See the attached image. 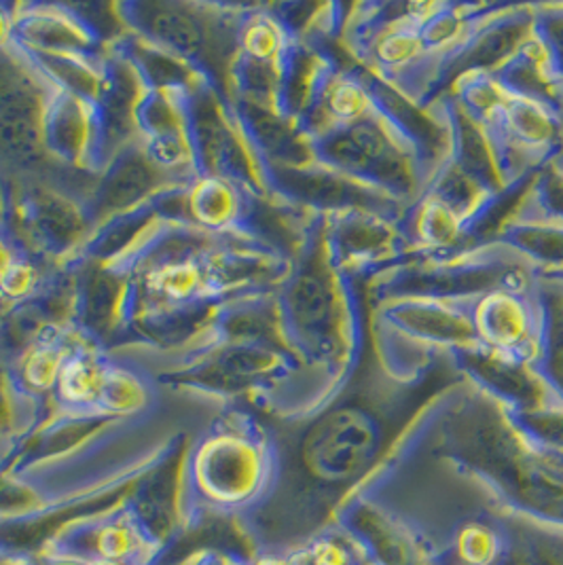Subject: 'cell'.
Here are the masks:
<instances>
[{"label":"cell","mask_w":563,"mask_h":565,"mask_svg":"<svg viewBox=\"0 0 563 565\" xmlns=\"http://www.w3.org/2000/svg\"><path fill=\"white\" fill-rule=\"evenodd\" d=\"M504 407V405H502ZM507 409V407H504ZM509 413L514 428L544 456L563 466V403L530 413Z\"/></svg>","instance_id":"9a60e30c"},{"label":"cell","mask_w":563,"mask_h":565,"mask_svg":"<svg viewBox=\"0 0 563 565\" xmlns=\"http://www.w3.org/2000/svg\"><path fill=\"white\" fill-rule=\"evenodd\" d=\"M468 380L445 352L419 375L385 373L369 331L359 366L322 407L301 419L290 451L293 523L301 534L334 525L343 507L371 488L422 424Z\"/></svg>","instance_id":"6da1fadb"},{"label":"cell","mask_w":563,"mask_h":565,"mask_svg":"<svg viewBox=\"0 0 563 565\" xmlns=\"http://www.w3.org/2000/svg\"><path fill=\"white\" fill-rule=\"evenodd\" d=\"M100 565H124V564H117V562H104V564Z\"/></svg>","instance_id":"7402d4cb"},{"label":"cell","mask_w":563,"mask_h":565,"mask_svg":"<svg viewBox=\"0 0 563 565\" xmlns=\"http://www.w3.org/2000/svg\"><path fill=\"white\" fill-rule=\"evenodd\" d=\"M9 36V20L7 15L0 11V47H2V41Z\"/></svg>","instance_id":"ffe728a7"},{"label":"cell","mask_w":563,"mask_h":565,"mask_svg":"<svg viewBox=\"0 0 563 565\" xmlns=\"http://www.w3.org/2000/svg\"><path fill=\"white\" fill-rule=\"evenodd\" d=\"M276 303L282 334L306 366L322 407L359 366L369 316L367 284L337 265L325 214L314 216Z\"/></svg>","instance_id":"3957f363"},{"label":"cell","mask_w":563,"mask_h":565,"mask_svg":"<svg viewBox=\"0 0 563 565\" xmlns=\"http://www.w3.org/2000/svg\"><path fill=\"white\" fill-rule=\"evenodd\" d=\"M553 163H555V168H557V172H560V174H562V179H563V154H562V157H560V159H555V161H553Z\"/></svg>","instance_id":"44dd1931"},{"label":"cell","mask_w":563,"mask_h":565,"mask_svg":"<svg viewBox=\"0 0 563 565\" xmlns=\"http://www.w3.org/2000/svg\"><path fill=\"white\" fill-rule=\"evenodd\" d=\"M486 244L509 248L528 260L538 276L563 274V221L538 216L521 207V202L511 216L489 235Z\"/></svg>","instance_id":"7c38bea8"},{"label":"cell","mask_w":563,"mask_h":565,"mask_svg":"<svg viewBox=\"0 0 563 565\" xmlns=\"http://www.w3.org/2000/svg\"><path fill=\"white\" fill-rule=\"evenodd\" d=\"M534 267L498 244H481L449 257H417L367 286L371 303L394 299H435L472 303L496 290L532 292Z\"/></svg>","instance_id":"5b68a950"},{"label":"cell","mask_w":563,"mask_h":565,"mask_svg":"<svg viewBox=\"0 0 563 565\" xmlns=\"http://www.w3.org/2000/svg\"><path fill=\"white\" fill-rule=\"evenodd\" d=\"M325 216L334 260L357 282L369 286L417 258L399 216L362 207Z\"/></svg>","instance_id":"8992f818"},{"label":"cell","mask_w":563,"mask_h":565,"mask_svg":"<svg viewBox=\"0 0 563 565\" xmlns=\"http://www.w3.org/2000/svg\"><path fill=\"white\" fill-rule=\"evenodd\" d=\"M537 30V2H500L456 52L436 68L422 106L428 108L466 73L496 75Z\"/></svg>","instance_id":"52a82bcc"},{"label":"cell","mask_w":563,"mask_h":565,"mask_svg":"<svg viewBox=\"0 0 563 565\" xmlns=\"http://www.w3.org/2000/svg\"><path fill=\"white\" fill-rule=\"evenodd\" d=\"M472 386L484 390L511 413H530L562 403L537 364L509 359L484 345L449 352Z\"/></svg>","instance_id":"30bf717a"},{"label":"cell","mask_w":563,"mask_h":565,"mask_svg":"<svg viewBox=\"0 0 563 565\" xmlns=\"http://www.w3.org/2000/svg\"><path fill=\"white\" fill-rule=\"evenodd\" d=\"M47 115L39 85L13 57H0V154L32 163L47 147Z\"/></svg>","instance_id":"9c48e42d"},{"label":"cell","mask_w":563,"mask_h":565,"mask_svg":"<svg viewBox=\"0 0 563 565\" xmlns=\"http://www.w3.org/2000/svg\"><path fill=\"white\" fill-rule=\"evenodd\" d=\"M314 163L410 207L433 177L424 157L375 106L354 121L309 134Z\"/></svg>","instance_id":"277c9868"},{"label":"cell","mask_w":563,"mask_h":565,"mask_svg":"<svg viewBox=\"0 0 563 565\" xmlns=\"http://www.w3.org/2000/svg\"><path fill=\"white\" fill-rule=\"evenodd\" d=\"M493 126L538 166H549L563 154V113L551 104L511 94Z\"/></svg>","instance_id":"8fae6325"},{"label":"cell","mask_w":563,"mask_h":565,"mask_svg":"<svg viewBox=\"0 0 563 565\" xmlns=\"http://www.w3.org/2000/svg\"><path fill=\"white\" fill-rule=\"evenodd\" d=\"M128 536L121 530H117V527L106 530L103 536H100V551H103L108 559L121 557L124 553H128Z\"/></svg>","instance_id":"ac0fdd59"},{"label":"cell","mask_w":563,"mask_h":565,"mask_svg":"<svg viewBox=\"0 0 563 565\" xmlns=\"http://www.w3.org/2000/svg\"><path fill=\"white\" fill-rule=\"evenodd\" d=\"M470 320L479 343L509 359L537 364L542 348V311L532 292L496 290L470 303Z\"/></svg>","instance_id":"ba28073f"},{"label":"cell","mask_w":563,"mask_h":565,"mask_svg":"<svg viewBox=\"0 0 563 565\" xmlns=\"http://www.w3.org/2000/svg\"><path fill=\"white\" fill-rule=\"evenodd\" d=\"M560 276H562V278H563V274H560Z\"/></svg>","instance_id":"603a6c76"},{"label":"cell","mask_w":563,"mask_h":565,"mask_svg":"<svg viewBox=\"0 0 563 565\" xmlns=\"http://www.w3.org/2000/svg\"><path fill=\"white\" fill-rule=\"evenodd\" d=\"M521 207L538 216L563 221V179L555 163L544 166L530 180V186L521 200Z\"/></svg>","instance_id":"2e32d148"},{"label":"cell","mask_w":563,"mask_h":565,"mask_svg":"<svg viewBox=\"0 0 563 565\" xmlns=\"http://www.w3.org/2000/svg\"><path fill=\"white\" fill-rule=\"evenodd\" d=\"M403 230L417 257H449L468 250L466 223L428 191L407 207Z\"/></svg>","instance_id":"4fadbf2b"},{"label":"cell","mask_w":563,"mask_h":565,"mask_svg":"<svg viewBox=\"0 0 563 565\" xmlns=\"http://www.w3.org/2000/svg\"><path fill=\"white\" fill-rule=\"evenodd\" d=\"M403 454L466 477L509 513L563 532V466L514 428L507 409L470 382L413 435Z\"/></svg>","instance_id":"7a4b0ae2"},{"label":"cell","mask_w":563,"mask_h":565,"mask_svg":"<svg viewBox=\"0 0 563 565\" xmlns=\"http://www.w3.org/2000/svg\"><path fill=\"white\" fill-rule=\"evenodd\" d=\"M60 392L66 401L81 405L92 398H100L104 386L103 371L87 359H66L57 375Z\"/></svg>","instance_id":"e0dca14e"},{"label":"cell","mask_w":563,"mask_h":565,"mask_svg":"<svg viewBox=\"0 0 563 565\" xmlns=\"http://www.w3.org/2000/svg\"><path fill=\"white\" fill-rule=\"evenodd\" d=\"M15 260H18V258L13 255L11 244L0 235V278L9 271V267H11Z\"/></svg>","instance_id":"d6986e66"},{"label":"cell","mask_w":563,"mask_h":565,"mask_svg":"<svg viewBox=\"0 0 563 565\" xmlns=\"http://www.w3.org/2000/svg\"><path fill=\"white\" fill-rule=\"evenodd\" d=\"M537 297L542 311V348L537 369L563 403L562 276H538Z\"/></svg>","instance_id":"5bb4252c"}]
</instances>
